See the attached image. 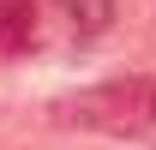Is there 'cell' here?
Returning <instances> with one entry per match:
<instances>
[{"label":"cell","mask_w":156,"mask_h":150,"mask_svg":"<svg viewBox=\"0 0 156 150\" xmlns=\"http://www.w3.org/2000/svg\"><path fill=\"white\" fill-rule=\"evenodd\" d=\"M60 120L84 132H102V138H144L156 126V78L132 72V78H108V84H90L60 102Z\"/></svg>","instance_id":"obj_1"},{"label":"cell","mask_w":156,"mask_h":150,"mask_svg":"<svg viewBox=\"0 0 156 150\" xmlns=\"http://www.w3.org/2000/svg\"><path fill=\"white\" fill-rule=\"evenodd\" d=\"M36 42V6L30 0H0V54H18Z\"/></svg>","instance_id":"obj_2"},{"label":"cell","mask_w":156,"mask_h":150,"mask_svg":"<svg viewBox=\"0 0 156 150\" xmlns=\"http://www.w3.org/2000/svg\"><path fill=\"white\" fill-rule=\"evenodd\" d=\"M72 12V36H102L114 24V0H66Z\"/></svg>","instance_id":"obj_3"}]
</instances>
